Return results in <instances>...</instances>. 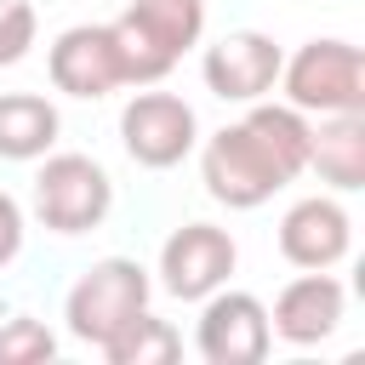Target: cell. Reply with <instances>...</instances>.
<instances>
[{"mask_svg": "<svg viewBox=\"0 0 365 365\" xmlns=\"http://www.w3.org/2000/svg\"><path fill=\"white\" fill-rule=\"evenodd\" d=\"M342 319H348V285L331 268H302L297 279L279 285L268 308V331L291 348H319Z\"/></svg>", "mask_w": 365, "mask_h": 365, "instance_id": "30bf717a", "label": "cell"}, {"mask_svg": "<svg viewBox=\"0 0 365 365\" xmlns=\"http://www.w3.org/2000/svg\"><path fill=\"white\" fill-rule=\"evenodd\" d=\"M51 354H57V336L46 319H34V314L0 319V365H46Z\"/></svg>", "mask_w": 365, "mask_h": 365, "instance_id": "2e32d148", "label": "cell"}, {"mask_svg": "<svg viewBox=\"0 0 365 365\" xmlns=\"http://www.w3.org/2000/svg\"><path fill=\"white\" fill-rule=\"evenodd\" d=\"M182 354V336H177V325L171 319H160V314H131L108 342H103V359L108 365H171Z\"/></svg>", "mask_w": 365, "mask_h": 365, "instance_id": "9a60e30c", "label": "cell"}, {"mask_svg": "<svg viewBox=\"0 0 365 365\" xmlns=\"http://www.w3.org/2000/svg\"><path fill=\"white\" fill-rule=\"evenodd\" d=\"M57 131H63V120H57L51 97H40V91H0V160L29 165V160L57 148Z\"/></svg>", "mask_w": 365, "mask_h": 365, "instance_id": "5bb4252c", "label": "cell"}, {"mask_svg": "<svg viewBox=\"0 0 365 365\" xmlns=\"http://www.w3.org/2000/svg\"><path fill=\"white\" fill-rule=\"evenodd\" d=\"M279 91L302 114H365V57L354 40H308L279 63Z\"/></svg>", "mask_w": 365, "mask_h": 365, "instance_id": "3957f363", "label": "cell"}, {"mask_svg": "<svg viewBox=\"0 0 365 365\" xmlns=\"http://www.w3.org/2000/svg\"><path fill=\"white\" fill-rule=\"evenodd\" d=\"M120 86H160L205 34V0H131L114 23Z\"/></svg>", "mask_w": 365, "mask_h": 365, "instance_id": "7a4b0ae2", "label": "cell"}, {"mask_svg": "<svg viewBox=\"0 0 365 365\" xmlns=\"http://www.w3.org/2000/svg\"><path fill=\"white\" fill-rule=\"evenodd\" d=\"M194 348H200L205 365H262L268 348H274L262 297H251V291H228V285H217L211 297H200Z\"/></svg>", "mask_w": 365, "mask_h": 365, "instance_id": "52a82bcc", "label": "cell"}, {"mask_svg": "<svg viewBox=\"0 0 365 365\" xmlns=\"http://www.w3.org/2000/svg\"><path fill=\"white\" fill-rule=\"evenodd\" d=\"M34 34H40V11L29 0H0V68L23 63Z\"/></svg>", "mask_w": 365, "mask_h": 365, "instance_id": "e0dca14e", "label": "cell"}, {"mask_svg": "<svg viewBox=\"0 0 365 365\" xmlns=\"http://www.w3.org/2000/svg\"><path fill=\"white\" fill-rule=\"evenodd\" d=\"M279 63L285 51L274 46V34L262 29H234L222 34L217 46H205L200 57V74H205V91L222 97V103H262L274 86H279Z\"/></svg>", "mask_w": 365, "mask_h": 365, "instance_id": "ba28073f", "label": "cell"}, {"mask_svg": "<svg viewBox=\"0 0 365 365\" xmlns=\"http://www.w3.org/2000/svg\"><path fill=\"white\" fill-rule=\"evenodd\" d=\"M234 262H240V245H234L228 228H217V222H182L160 245V285L177 302H200L217 285H228Z\"/></svg>", "mask_w": 365, "mask_h": 365, "instance_id": "9c48e42d", "label": "cell"}, {"mask_svg": "<svg viewBox=\"0 0 365 365\" xmlns=\"http://www.w3.org/2000/svg\"><path fill=\"white\" fill-rule=\"evenodd\" d=\"M148 291H154V279H148V268H143L137 257H103V262H91V268L68 285V297H63V325H68L74 342L103 348L131 314L148 308Z\"/></svg>", "mask_w": 365, "mask_h": 365, "instance_id": "277c9868", "label": "cell"}, {"mask_svg": "<svg viewBox=\"0 0 365 365\" xmlns=\"http://www.w3.org/2000/svg\"><path fill=\"white\" fill-rule=\"evenodd\" d=\"M23 234H29V217H23V205H17V200L0 188V268H6V262H17Z\"/></svg>", "mask_w": 365, "mask_h": 365, "instance_id": "ac0fdd59", "label": "cell"}, {"mask_svg": "<svg viewBox=\"0 0 365 365\" xmlns=\"http://www.w3.org/2000/svg\"><path fill=\"white\" fill-rule=\"evenodd\" d=\"M354 245V217L336 194H308L279 217V257L291 268H336Z\"/></svg>", "mask_w": 365, "mask_h": 365, "instance_id": "7c38bea8", "label": "cell"}, {"mask_svg": "<svg viewBox=\"0 0 365 365\" xmlns=\"http://www.w3.org/2000/svg\"><path fill=\"white\" fill-rule=\"evenodd\" d=\"M108 211H114V177L91 154H40V171H34V217L51 234H63V240L91 234Z\"/></svg>", "mask_w": 365, "mask_h": 365, "instance_id": "5b68a950", "label": "cell"}, {"mask_svg": "<svg viewBox=\"0 0 365 365\" xmlns=\"http://www.w3.org/2000/svg\"><path fill=\"white\" fill-rule=\"evenodd\" d=\"M120 143L143 171H171L200 148V114L177 91L137 86L131 103L120 108Z\"/></svg>", "mask_w": 365, "mask_h": 365, "instance_id": "8992f818", "label": "cell"}, {"mask_svg": "<svg viewBox=\"0 0 365 365\" xmlns=\"http://www.w3.org/2000/svg\"><path fill=\"white\" fill-rule=\"evenodd\" d=\"M308 171L331 194H354L365 182V114H308Z\"/></svg>", "mask_w": 365, "mask_h": 365, "instance_id": "4fadbf2b", "label": "cell"}, {"mask_svg": "<svg viewBox=\"0 0 365 365\" xmlns=\"http://www.w3.org/2000/svg\"><path fill=\"white\" fill-rule=\"evenodd\" d=\"M308 171V114L291 103H245V114L200 143V182L228 211L268 205Z\"/></svg>", "mask_w": 365, "mask_h": 365, "instance_id": "6da1fadb", "label": "cell"}, {"mask_svg": "<svg viewBox=\"0 0 365 365\" xmlns=\"http://www.w3.org/2000/svg\"><path fill=\"white\" fill-rule=\"evenodd\" d=\"M51 86L63 97H80V103H97L108 91H120V57H114V34L108 23H74L51 40Z\"/></svg>", "mask_w": 365, "mask_h": 365, "instance_id": "8fae6325", "label": "cell"}]
</instances>
